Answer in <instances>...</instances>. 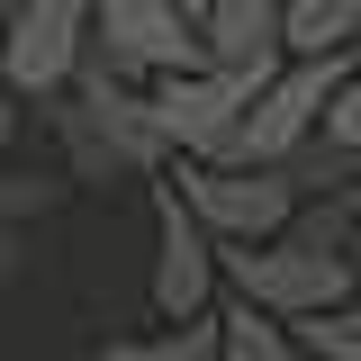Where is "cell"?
<instances>
[{"label":"cell","mask_w":361,"mask_h":361,"mask_svg":"<svg viewBox=\"0 0 361 361\" xmlns=\"http://www.w3.org/2000/svg\"><path fill=\"white\" fill-rule=\"evenodd\" d=\"M54 145H63V180H154L172 154H163V135H154V109H145V82H118L99 54L82 45V63H73V82L37 99Z\"/></svg>","instance_id":"obj_1"},{"label":"cell","mask_w":361,"mask_h":361,"mask_svg":"<svg viewBox=\"0 0 361 361\" xmlns=\"http://www.w3.org/2000/svg\"><path fill=\"white\" fill-rule=\"evenodd\" d=\"M217 280L226 298L262 316H316V307H353V253H307L289 235H262V244H217Z\"/></svg>","instance_id":"obj_2"},{"label":"cell","mask_w":361,"mask_h":361,"mask_svg":"<svg viewBox=\"0 0 361 361\" xmlns=\"http://www.w3.org/2000/svg\"><path fill=\"white\" fill-rule=\"evenodd\" d=\"M172 199L208 226V244H262L289 226L298 190L280 180V163H163Z\"/></svg>","instance_id":"obj_3"},{"label":"cell","mask_w":361,"mask_h":361,"mask_svg":"<svg viewBox=\"0 0 361 361\" xmlns=\"http://www.w3.org/2000/svg\"><path fill=\"white\" fill-rule=\"evenodd\" d=\"M244 99H253V82L208 73V63H180V73H154L145 82V109H154V135H163L172 163H226Z\"/></svg>","instance_id":"obj_4"},{"label":"cell","mask_w":361,"mask_h":361,"mask_svg":"<svg viewBox=\"0 0 361 361\" xmlns=\"http://www.w3.org/2000/svg\"><path fill=\"white\" fill-rule=\"evenodd\" d=\"M90 54L118 82H154V73L199 63V37L180 0H90Z\"/></svg>","instance_id":"obj_5"},{"label":"cell","mask_w":361,"mask_h":361,"mask_svg":"<svg viewBox=\"0 0 361 361\" xmlns=\"http://www.w3.org/2000/svg\"><path fill=\"white\" fill-rule=\"evenodd\" d=\"M90 45V0H18L0 18V73L18 99H54Z\"/></svg>","instance_id":"obj_6"},{"label":"cell","mask_w":361,"mask_h":361,"mask_svg":"<svg viewBox=\"0 0 361 361\" xmlns=\"http://www.w3.org/2000/svg\"><path fill=\"white\" fill-rule=\"evenodd\" d=\"M145 307H154V325H180V316L217 307V244L172 199V180H154V280H145Z\"/></svg>","instance_id":"obj_7"},{"label":"cell","mask_w":361,"mask_h":361,"mask_svg":"<svg viewBox=\"0 0 361 361\" xmlns=\"http://www.w3.org/2000/svg\"><path fill=\"white\" fill-rule=\"evenodd\" d=\"M190 37H199V63L208 73L262 82L280 63V0H199L190 9Z\"/></svg>","instance_id":"obj_8"},{"label":"cell","mask_w":361,"mask_h":361,"mask_svg":"<svg viewBox=\"0 0 361 361\" xmlns=\"http://www.w3.org/2000/svg\"><path fill=\"white\" fill-rule=\"evenodd\" d=\"M353 37H361V0H280V63L353 54Z\"/></svg>","instance_id":"obj_9"},{"label":"cell","mask_w":361,"mask_h":361,"mask_svg":"<svg viewBox=\"0 0 361 361\" xmlns=\"http://www.w3.org/2000/svg\"><path fill=\"white\" fill-rule=\"evenodd\" d=\"M208 334H217V353H208V361H298V353H289V334H280V316L244 307V298H217V307H208Z\"/></svg>","instance_id":"obj_10"},{"label":"cell","mask_w":361,"mask_h":361,"mask_svg":"<svg viewBox=\"0 0 361 361\" xmlns=\"http://www.w3.org/2000/svg\"><path fill=\"white\" fill-rule=\"evenodd\" d=\"M353 226H361V190H316L289 208V244H307V253H353Z\"/></svg>","instance_id":"obj_11"},{"label":"cell","mask_w":361,"mask_h":361,"mask_svg":"<svg viewBox=\"0 0 361 361\" xmlns=\"http://www.w3.org/2000/svg\"><path fill=\"white\" fill-rule=\"evenodd\" d=\"M208 353H217L208 316H180V325H145V334H118V343H99V361H208Z\"/></svg>","instance_id":"obj_12"},{"label":"cell","mask_w":361,"mask_h":361,"mask_svg":"<svg viewBox=\"0 0 361 361\" xmlns=\"http://www.w3.org/2000/svg\"><path fill=\"white\" fill-rule=\"evenodd\" d=\"M298 361H361V316L353 307H316V316H289L280 325Z\"/></svg>","instance_id":"obj_13"},{"label":"cell","mask_w":361,"mask_h":361,"mask_svg":"<svg viewBox=\"0 0 361 361\" xmlns=\"http://www.w3.org/2000/svg\"><path fill=\"white\" fill-rule=\"evenodd\" d=\"M353 172H361V154H334L325 135H307V145L280 154V180H289L298 199H316V190H353Z\"/></svg>","instance_id":"obj_14"},{"label":"cell","mask_w":361,"mask_h":361,"mask_svg":"<svg viewBox=\"0 0 361 361\" xmlns=\"http://www.w3.org/2000/svg\"><path fill=\"white\" fill-rule=\"evenodd\" d=\"M63 190H73V180H54V172H9V163H0V226L54 217V208H63Z\"/></svg>","instance_id":"obj_15"},{"label":"cell","mask_w":361,"mask_h":361,"mask_svg":"<svg viewBox=\"0 0 361 361\" xmlns=\"http://www.w3.org/2000/svg\"><path fill=\"white\" fill-rule=\"evenodd\" d=\"M316 135H325L334 154H361V90H353V82H334V90H325V109H316Z\"/></svg>","instance_id":"obj_16"},{"label":"cell","mask_w":361,"mask_h":361,"mask_svg":"<svg viewBox=\"0 0 361 361\" xmlns=\"http://www.w3.org/2000/svg\"><path fill=\"white\" fill-rule=\"evenodd\" d=\"M18 109H27V99H18V90H9V73H0V154H9V145H18Z\"/></svg>","instance_id":"obj_17"},{"label":"cell","mask_w":361,"mask_h":361,"mask_svg":"<svg viewBox=\"0 0 361 361\" xmlns=\"http://www.w3.org/2000/svg\"><path fill=\"white\" fill-rule=\"evenodd\" d=\"M0 280H18V226H0Z\"/></svg>","instance_id":"obj_18"},{"label":"cell","mask_w":361,"mask_h":361,"mask_svg":"<svg viewBox=\"0 0 361 361\" xmlns=\"http://www.w3.org/2000/svg\"><path fill=\"white\" fill-rule=\"evenodd\" d=\"M9 9H18V0H0V18H9Z\"/></svg>","instance_id":"obj_19"},{"label":"cell","mask_w":361,"mask_h":361,"mask_svg":"<svg viewBox=\"0 0 361 361\" xmlns=\"http://www.w3.org/2000/svg\"><path fill=\"white\" fill-rule=\"evenodd\" d=\"M0 298H9V280H0Z\"/></svg>","instance_id":"obj_20"},{"label":"cell","mask_w":361,"mask_h":361,"mask_svg":"<svg viewBox=\"0 0 361 361\" xmlns=\"http://www.w3.org/2000/svg\"><path fill=\"white\" fill-rule=\"evenodd\" d=\"M180 9H199V0H180Z\"/></svg>","instance_id":"obj_21"}]
</instances>
